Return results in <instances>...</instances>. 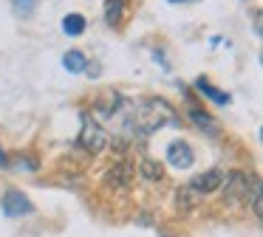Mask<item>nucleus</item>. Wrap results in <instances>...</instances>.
Listing matches in <instances>:
<instances>
[{
  "label": "nucleus",
  "mask_w": 263,
  "mask_h": 237,
  "mask_svg": "<svg viewBox=\"0 0 263 237\" xmlns=\"http://www.w3.org/2000/svg\"><path fill=\"white\" fill-rule=\"evenodd\" d=\"M108 130L97 122L93 116L82 113V130H80V144L85 147L88 152H102L108 147Z\"/></svg>",
  "instance_id": "1"
},
{
  "label": "nucleus",
  "mask_w": 263,
  "mask_h": 237,
  "mask_svg": "<svg viewBox=\"0 0 263 237\" xmlns=\"http://www.w3.org/2000/svg\"><path fill=\"white\" fill-rule=\"evenodd\" d=\"M0 209H3V214H6V218H23V214L34 212L29 195H26V192H20V189H6V195H3V201H0Z\"/></svg>",
  "instance_id": "2"
},
{
  "label": "nucleus",
  "mask_w": 263,
  "mask_h": 237,
  "mask_svg": "<svg viewBox=\"0 0 263 237\" xmlns=\"http://www.w3.org/2000/svg\"><path fill=\"white\" fill-rule=\"evenodd\" d=\"M193 161H195V155H193V147H190L187 141L176 139V141L167 144V164H170V167L190 169V167H193Z\"/></svg>",
  "instance_id": "3"
},
{
  "label": "nucleus",
  "mask_w": 263,
  "mask_h": 237,
  "mask_svg": "<svg viewBox=\"0 0 263 237\" xmlns=\"http://www.w3.org/2000/svg\"><path fill=\"white\" fill-rule=\"evenodd\" d=\"M223 178H227V175H223L221 169H206V172L195 175V178L190 181V186H193L198 195H206V192H215L218 186L223 184Z\"/></svg>",
  "instance_id": "4"
},
{
  "label": "nucleus",
  "mask_w": 263,
  "mask_h": 237,
  "mask_svg": "<svg viewBox=\"0 0 263 237\" xmlns=\"http://www.w3.org/2000/svg\"><path fill=\"white\" fill-rule=\"evenodd\" d=\"M223 184H227V198L229 201H240L243 198V192H249V178L246 175H240V172H232V175H227L223 178Z\"/></svg>",
  "instance_id": "5"
},
{
  "label": "nucleus",
  "mask_w": 263,
  "mask_h": 237,
  "mask_svg": "<svg viewBox=\"0 0 263 237\" xmlns=\"http://www.w3.org/2000/svg\"><path fill=\"white\" fill-rule=\"evenodd\" d=\"M195 88H198V93H201V96L212 99L215 105H229V102H232V99H229V93H221V90H215V88H212V85L206 82L204 76H201V79H195Z\"/></svg>",
  "instance_id": "6"
},
{
  "label": "nucleus",
  "mask_w": 263,
  "mask_h": 237,
  "mask_svg": "<svg viewBox=\"0 0 263 237\" xmlns=\"http://www.w3.org/2000/svg\"><path fill=\"white\" fill-rule=\"evenodd\" d=\"M190 118H193V122L198 124L201 130H206L210 135H218V130H221V124H218L215 118L210 116V113H201L198 107H190Z\"/></svg>",
  "instance_id": "7"
},
{
  "label": "nucleus",
  "mask_w": 263,
  "mask_h": 237,
  "mask_svg": "<svg viewBox=\"0 0 263 237\" xmlns=\"http://www.w3.org/2000/svg\"><path fill=\"white\" fill-rule=\"evenodd\" d=\"M85 65H88V60H85L82 51H68V54L63 56V68H65V71H71V73H82V71H85Z\"/></svg>",
  "instance_id": "8"
},
{
  "label": "nucleus",
  "mask_w": 263,
  "mask_h": 237,
  "mask_svg": "<svg viewBox=\"0 0 263 237\" xmlns=\"http://www.w3.org/2000/svg\"><path fill=\"white\" fill-rule=\"evenodd\" d=\"M176 201H178V209H193L198 201H204V195H198V192L193 189V186H184V189L176 192Z\"/></svg>",
  "instance_id": "9"
},
{
  "label": "nucleus",
  "mask_w": 263,
  "mask_h": 237,
  "mask_svg": "<svg viewBox=\"0 0 263 237\" xmlns=\"http://www.w3.org/2000/svg\"><path fill=\"white\" fill-rule=\"evenodd\" d=\"M63 31L68 34V37H80V34L85 31V17L82 14H68L63 20Z\"/></svg>",
  "instance_id": "10"
},
{
  "label": "nucleus",
  "mask_w": 263,
  "mask_h": 237,
  "mask_svg": "<svg viewBox=\"0 0 263 237\" xmlns=\"http://www.w3.org/2000/svg\"><path fill=\"white\" fill-rule=\"evenodd\" d=\"M142 178L150 181V184H156V181L164 178V169H161L159 161H150V158H144L142 161Z\"/></svg>",
  "instance_id": "11"
},
{
  "label": "nucleus",
  "mask_w": 263,
  "mask_h": 237,
  "mask_svg": "<svg viewBox=\"0 0 263 237\" xmlns=\"http://www.w3.org/2000/svg\"><path fill=\"white\" fill-rule=\"evenodd\" d=\"M122 14H125V3H122V0H108V6H105V17H108L110 26L119 23Z\"/></svg>",
  "instance_id": "12"
},
{
  "label": "nucleus",
  "mask_w": 263,
  "mask_h": 237,
  "mask_svg": "<svg viewBox=\"0 0 263 237\" xmlns=\"http://www.w3.org/2000/svg\"><path fill=\"white\" fill-rule=\"evenodd\" d=\"M125 175H130V167H127V164H119V167H114V169L108 172V184L125 186L127 181H130V178H125Z\"/></svg>",
  "instance_id": "13"
},
{
  "label": "nucleus",
  "mask_w": 263,
  "mask_h": 237,
  "mask_svg": "<svg viewBox=\"0 0 263 237\" xmlns=\"http://www.w3.org/2000/svg\"><path fill=\"white\" fill-rule=\"evenodd\" d=\"M252 212H255V218L260 220V181H252Z\"/></svg>",
  "instance_id": "14"
},
{
  "label": "nucleus",
  "mask_w": 263,
  "mask_h": 237,
  "mask_svg": "<svg viewBox=\"0 0 263 237\" xmlns=\"http://www.w3.org/2000/svg\"><path fill=\"white\" fill-rule=\"evenodd\" d=\"M12 3L17 9V14H23V17H29L34 11V0H12Z\"/></svg>",
  "instance_id": "15"
},
{
  "label": "nucleus",
  "mask_w": 263,
  "mask_h": 237,
  "mask_svg": "<svg viewBox=\"0 0 263 237\" xmlns=\"http://www.w3.org/2000/svg\"><path fill=\"white\" fill-rule=\"evenodd\" d=\"M0 164H6V155H3V150H0Z\"/></svg>",
  "instance_id": "16"
},
{
  "label": "nucleus",
  "mask_w": 263,
  "mask_h": 237,
  "mask_svg": "<svg viewBox=\"0 0 263 237\" xmlns=\"http://www.w3.org/2000/svg\"><path fill=\"white\" fill-rule=\"evenodd\" d=\"M173 3H190V0H173Z\"/></svg>",
  "instance_id": "17"
}]
</instances>
